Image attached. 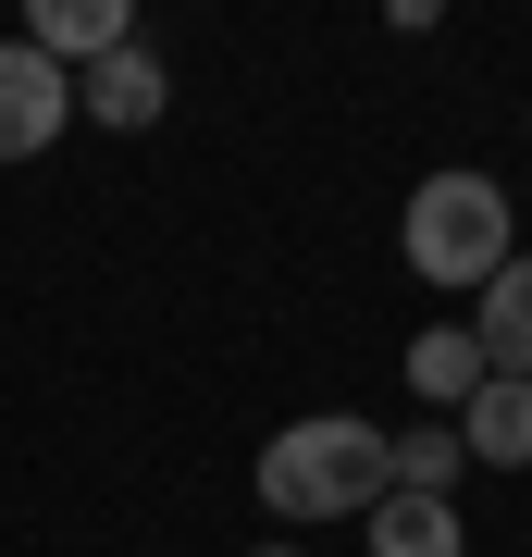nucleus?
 Listing matches in <instances>:
<instances>
[{
  "instance_id": "f257e3e1",
  "label": "nucleus",
  "mask_w": 532,
  "mask_h": 557,
  "mask_svg": "<svg viewBox=\"0 0 532 557\" xmlns=\"http://www.w3.org/2000/svg\"><path fill=\"white\" fill-rule=\"evenodd\" d=\"M396 496V458H384V421H285L273 446H260V508L273 520H372Z\"/></svg>"
},
{
  "instance_id": "f03ea898",
  "label": "nucleus",
  "mask_w": 532,
  "mask_h": 557,
  "mask_svg": "<svg viewBox=\"0 0 532 557\" xmlns=\"http://www.w3.org/2000/svg\"><path fill=\"white\" fill-rule=\"evenodd\" d=\"M396 248H409L421 285H495V273L520 260V236H508V186L471 174V161L421 174V186H409V223H396Z\"/></svg>"
},
{
  "instance_id": "7ed1b4c3",
  "label": "nucleus",
  "mask_w": 532,
  "mask_h": 557,
  "mask_svg": "<svg viewBox=\"0 0 532 557\" xmlns=\"http://www.w3.org/2000/svg\"><path fill=\"white\" fill-rule=\"evenodd\" d=\"M62 124H75V75L38 62L25 38H0V161H38Z\"/></svg>"
},
{
  "instance_id": "20e7f679",
  "label": "nucleus",
  "mask_w": 532,
  "mask_h": 557,
  "mask_svg": "<svg viewBox=\"0 0 532 557\" xmlns=\"http://www.w3.org/2000/svg\"><path fill=\"white\" fill-rule=\"evenodd\" d=\"M161 100H174V87H161V50H149V38H124L112 62H87V75H75V112H87V124H112V137L161 124Z\"/></svg>"
},
{
  "instance_id": "39448f33",
  "label": "nucleus",
  "mask_w": 532,
  "mask_h": 557,
  "mask_svg": "<svg viewBox=\"0 0 532 557\" xmlns=\"http://www.w3.org/2000/svg\"><path fill=\"white\" fill-rule=\"evenodd\" d=\"M124 38H137V13H124V0H38V13H25V50H38V62H62V75L112 62Z\"/></svg>"
},
{
  "instance_id": "423d86ee",
  "label": "nucleus",
  "mask_w": 532,
  "mask_h": 557,
  "mask_svg": "<svg viewBox=\"0 0 532 557\" xmlns=\"http://www.w3.org/2000/svg\"><path fill=\"white\" fill-rule=\"evenodd\" d=\"M409 397H421V421H446V409H471V397H483V347H471V322H434V335H409Z\"/></svg>"
},
{
  "instance_id": "0eeeda50",
  "label": "nucleus",
  "mask_w": 532,
  "mask_h": 557,
  "mask_svg": "<svg viewBox=\"0 0 532 557\" xmlns=\"http://www.w3.org/2000/svg\"><path fill=\"white\" fill-rule=\"evenodd\" d=\"M458 446H471L483 471H532V384H508V372H483V397L458 409Z\"/></svg>"
},
{
  "instance_id": "6e6552de",
  "label": "nucleus",
  "mask_w": 532,
  "mask_h": 557,
  "mask_svg": "<svg viewBox=\"0 0 532 557\" xmlns=\"http://www.w3.org/2000/svg\"><path fill=\"white\" fill-rule=\"evenodd\" d=\"M471 347H483V372L532 384V260H508V273L483 285V310H471Z\"/></svg>"
},
{
  "instance_id": "1a4fd4ad",
  "label": "nucleus",
  "mask_w": 532,
  "mask_h": 557,
  "mask_svg": "<svg viewBox=\"0 0 532 557\" xmlns=\"http://www.w3.org/2000/svg\"><path fill=\"white\" fill-rule=\"evenodd\" d=\"M372 557H471L458 496H384V508H372Z\"/></svg>"
},
{
  "instance_id": "9d476101",
  "label": "nucleus",
  "mask_w": 532,
  "mask_h": 557,
  "mask_svg": "<svg viewBox=\"0 0 532 557\" xmlns=\"http://www.w3.org/2000/svg\"><path fill=\"white\" fill-rule=\"evenodd\" d=\"M384 458H396V496H446V483L471 471L458 421H409V434H384Z\"/></svg>"
},
{
  "instance_id": "9b49d317",
  "label": "nucleus",
  "mask_w": 532,
  "mask_h": 557,
  "mask_svg": "<svg viewBox=\"0 0 532 557\" xmlns=\"http://www.w3.org/2000/svg\"><path fill=\"white\" fill-rule=\"evenodd\" d=\"M260 557H285V545H260Z\"/></svg>"
}]
</instances>
